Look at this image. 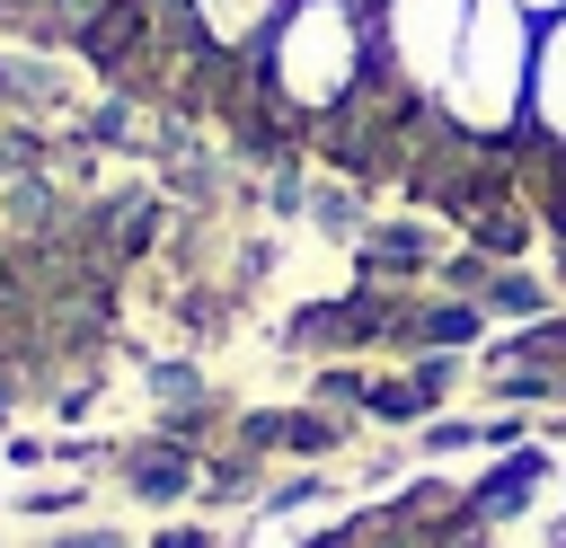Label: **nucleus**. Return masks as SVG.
<instances>
[{
	"label": "nucleus",
	"mask_w": 566,
	"mask_h": 548,
	"mask_svg": "<svg viewBox=\"0 0 566 548\" xmlns=\"http://www.w3.org/2000/svg\"><path fill=\"white\" fill-rule=\"evenodd\" d=\"M380 62H371V0H283V18L265 27V88L301 115H336L354 97H371Z\"/></svg>",
	"instance_id": "f257e3e1"
},
{
	"label": "nucleus",
	"mask_w": 566,
	"mask_h": 548,
	"mask_svg": "<svg viewBox=\"0 0 566 548\" xmlns=\"http://www.w3.org/2000/svg\"><path fill=\"white\" fill-rule=\"evenodd\" d=\"M531 62H539V18H522L513 0H469V35L442 80V115L469 141H504L513 124H531Z\"/></svg>",
	"instance_id": "f03ea898"
},
{
	"label": "nucleus",
	"mask_w": 566,
	"mask_h": 548,
	"mask_svg": "<svg viewBox=\"0 0 566 548\" xmlns=\"http://www.w3.org/2000/svg\"><path fill=\"white\" fill-rule=\"evenodd\" d=\"M460 35H469V0H371V62L407 106H442Z\"/></svg>",
	"instance_id": "7ed1b4c3"
},
{
	"label": "nucleus",
	"mask_w": 566,
	"mask_h": 548,
	"mask_svg": "<svg viewBox=\"0 0 566 548\" xmlns=\"http://www.w3.org/2000/svg\"><path fill=\"white\" fill-rule=\"evenodd\" d=\"M124 486H133L142 504H177V495L203 486V468H195L177 442H142V451H124Z\"/></svg>",
	"instance_id": "20e7f679"
},
{
	"label": "nucleus",
	"mask_w": 566,
	"mask_h": 548,
	"mask_svg": "<svg viewBox=\"0 0 566 548\" xmlns=\"http://www.w3.org/2000/svg\"><path fill=\"white\" fill-rule=\"evenodd\" d=\"M195 9V35L212 53H239V44H265V27L283 18V0H186Z\"/></svg>",
	"instance_id": "39448f33"
},
{
	"label": "nucleus",
	"mask_w": 566,
	"mask_h": 548,
	"mask_svg": "<svg viewBox=\"0 0 566 548\" xmlns=\"http://www.w3.org/2000/svg\"><path fill=\"white\" fill-rule=\"evenodd\" d=\"M531 124L548 141H566V18L539 27V62H531Z\"/></svg>",
	"instance_id": "423d86ee"
},
{
	"label": "nucleus",
	"mask_w": 566,
	"mask_h": 548,
	"mask_svg": "<svg viewBox=\"0 0 566 548\" xmlns=\"http://www.w3.org/2000/svg\"><path fill=\"white\" fill-rule=\"evenodd\" d=\"M478 309H486V318H539L548 292H539L531 274H478Z\"/></svg>",
	"instance_id": "0eeeda50"
},
{
	"label": "nucleus",
	"mask_w": 566,
	"mask_h": 548,
	"mask_svg": "<svg viewBox=\"0 0 566 548\" xmlns=\"http://www.w3.org/2000/svg\"><path fill=\"white\" fill-rule=\"evenodd\" d=\"M44 548H133V539H124V530H53Z\"/></svg>",
	"instance_id": "6e6552de"
},
{
	"label": "nucleus",
	"mask_w": 566,
	"mask_h": 548,
	"mask_svg": "<svg viewBox=\"0 0 566 548\" xmlns=\"http://www.w3.org/2000/svg\"><path fill=\"white\" fill-rule=\"evenodd\" d=\"M150 548H212V530H203V521H168Z\"/></svg>",
	"instance_id": "1a4fd4ad"
},
{
	"label": "nucleus",
	"mask_w": 566,
	"mask_h": 548,
	"mask_svg": "<svg viewBox=\"0 0 566 548\" xmlns=\"http://www.w3.org/2000/svg\"><path fill=\"white\" fill-rule=\"evenodd\" d=\"M513 9H522V18H539V27H548V18H566V0H513Z\"/></svg>",
	"instance_id": "9d476101"
}]
</instances>
